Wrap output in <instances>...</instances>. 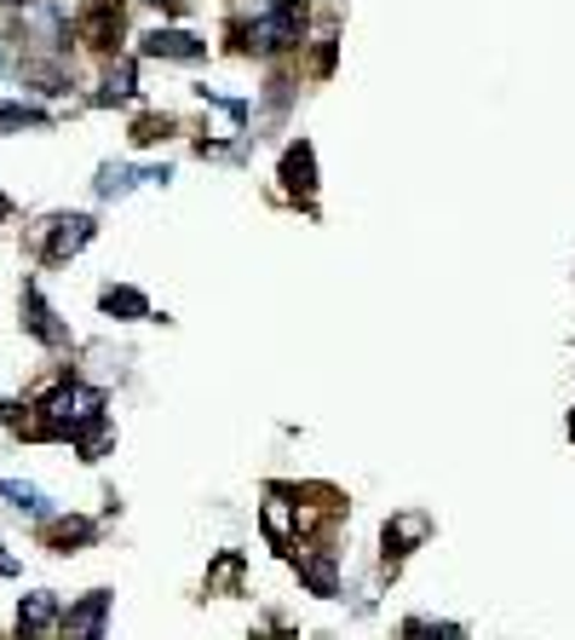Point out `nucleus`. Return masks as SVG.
Instances as JSON below:
<instances>
[{"label":"nucleus","mask_w":575,"mask_h":640,"mask_svg":"<svg viewBox=\"0 0 575 640\" xmlns=\"http://www.w3.org/2000/svg\"><path fill=\"white\" fill-rule=\"evenodd\" d=\"M40 422H29V438H81L93 422H105V393L81 387V382H58L47 398H40Z\"/></svg>","instance_id":"nucleus-1"},{"label":"nucleus","mask_w":575,"mask_h":640,"mask_svg":"<svg viewBox=\"0 0 575 640\" xmlns=\"http://www.w3.org/2000/svg\"><path fill=\"white\" fill-rule=\"evenodd\" d=\"M305 35V0H282V7H265L259 17H254V29H248V47L254 52H288Z\"/></svg>","instance_id":"nucleus-2"},{"label":"nucleus","mask_w":575,"mask_h":640,"mask_svg":"<svg viewBox=\"0 0 575 640\" xmlns=\"http://www.w3.org/2000/svg\"><path fill=\"white\" fill-rule=\"evenodd\" d=\"M105 624H110V589H93L58 617V640H105Z\"/></svg>","instance_id":"nucleus-3"},{"label":"nucleus","mask_w":575,"mask_h":640,"mask_svg":"<svg viewBox=\"0 0 575 640\" xmlns=\"http://www.w3.org/2000/svg\"><path fill=\"white\" fill-rule=\"evenodd\" d=\"M93 243V219L87 214H58V219H47V226H40V254L52 259H70L75 249H87Z\"/></svg>","instance_id":"nucleus-4"},{"label":"nucleus","mask_w":575,"mask_h":640,"mask_svg":"<svg viewBox=\"0 0 575 640\" xmlns=\"http://www.w3.org/2000/svg\"><path fill=\"white\" fill-rule=\"evenodd\" d=\"M58 600L47 594V589H35V594H24L17 600V640H47L52 629H58Z\"/></svg>","instance_id":"nucleus-5"},{"label":"nucleus","mask_w":575,"mask_h":640,"mask_svg":"<svg viewBox=\"0 0 575 640\" xmlns=\"http://www.w3.org/2000/svg\"><path fill=\"white\" fill-rule=\"evenodd\" d=\"M24 324H29L35 341H47V347H70V329L58 324V312L47 306V300H40V289H35V283L24 289Z\"/></svg>","instance_id":"nucleus-6"},{"label":"nucleus","mask_w":575,"mask_h":640,"mask_svg":"<svg viewBox=\"0 0 575 640\" xmlns=\"http://www.w3.org/2000/svg\"><path fill=\"white\" fill-rule=\"evenodd\" d=\"M144 52L150 58H201V41L184 29H150L144 35Z\"/></svg>","instance_id":"nucleus-7"},{"label":"nucleus","mask_w":575,"mask_h":640,"mask_svg":"<svg viewBox=\"0 0 575 640\" xmlns=\"http://www.w3.org/2000/svg\"><path fill=\"white\" fill-rule=\"evenodd\" d=\"M47 536H52V554H75L81 543H93V519H58L52 514Z\"/></svg>","instance_id":"nucleus-8"},{"label":"nucleus","mask_w":575,"mask_h":640,"mask_svg":"<svg viewBox=\"0 0 575 640\" xmlns=\"http://www.w3.org/2000/svg\"><path fill=\"white\" fill-rule=\"evenodd\" d=\"M0 496L17 508V514H35V519H52V503L40 496L35 485H24V479H0Z\"/></svg>","instance_id":"nucleus-9"},{"label":"nucleus","mask_w":575,"mask_h":640,"mask_svg":"<svg viewBox=\"0 0 575 640\" xmlns=\"http://www.w3.org/2000/svg\"><path fill=\"white\" fill-rule=\"evenodd\" d=\"M282 179H288V191H294V196H311V185H317V179H311V145H294L282 156Z\"/></svg>","instance_id":"nucleus-10"},{"label":"nucleus","mask_w":575,"mask_h":640,"mask_svg":"<svg viewBox=\"0 0 575 640\" xmlns=\"http://www.w3.org/2000/svg\"><path fill=\"white\" fill-rule=\"evenodd\" d=\"M420 536H426V519H420V514L392 519V526H386V559H392V554H408V543H420Z\"/></svg>","instance_id":"nucleus-11"},{"label":"nucleus","mask_w":575,"mask_h":640,"mask_svg":"<svg viewBox=\"0 0 575 640\" xmlns=\"http://www.w3.org/2000/svg\"><path fill=\"white\" fill-rule=\"evenodd\" d=\"M138 179H168V168H150V173H133V168H105V173H98V196H121V191H133Z\"/></svg>","instance_id":"nucleus-12"},{"label":"nucleus","mask_w":575,"mask_h":640,"mask_svg":"<svg viewBox=\"0 0 575 640\" xmlns=\"http://www.w3.org/2000/svg\"><path fill=\"white\" fill-rule=\"evenodd\" d=\"M105 312L127 317V324H138V317H150V300H144L138 289H105Z\"/></svg>","instance_id":"nucleus-13"},{"label":"nucleus","mask_w":575,"mask_h":640,"mask_svg":"<svg viewBox=\"0 0 575 640\" xmlns=\"http://www.w3.org/2000/svg\"><path fill=\"white\" fill-rule=\"evenodd\" d=\"M299 571H305V583H311L317 594H334V559H328V554L299 559Z\"/></svg>","instance_id":"nucleus-14"},{"label":"nucleus","mask_w":575,"mask_h":640,"mask_svg":"<svg viewBox=\"0 0 575 640\" xmlns=\"http://www.w3.org/2000/svg\"><path fill=\"white\" fill-rule=\"evenodd\" d=\"M47 116L29 110V105H0V128H40Z\"/></svg>","instance_id":"nucleus-15"},{"label":"nucleus","mask_w":575,"mask_h":640,"mask_svg":"<svg viewBox=\"0 0 575 640\" xmlns=\"http://www.w3.org/2000/svg\"><path fill=\"white\" fill-rule=\"evenodd\" d=\"M115 98H133V64L110 70V82H105V105H115Z\"/></svg>","instance_id":"nucleus-16"},{"label":"nucleus","mask_w":575,"mask_h":640,"mask_svg":"<svg viewBox=\"0 0 575 640\" xmlns=\"http://www.w3.org/2000/svg\"><path fill=\"white\" fill-rule=\"evenodd\" d=\"M0 577H17V554H7V548H0Z\"/></svg>","instance_id":"nucleus-17"},{"label":"nucleus","mask_w":575,"mask_h":640,"mask_svg":"<svg viewBox=\"0 0 575 640\" xmlns=\"http://www.w3.org/2000/svg\"><path fill=\"white\" fill-rule=\"evenodd\" d=\"M7 214H12V203H7V196H0V219H7Z\"/></svg>","instance_id":"nucleus-18"},{"label":"nucleus","mask_w":575,"mask_h":640,"mask_svg":"<svg viewBox=\"0 0 575 640\" xmlns=\"http://www.w3.org/2000/svg\"><path fill=\"white\" fill-rule=\"evenodd\" d=\"M570 433H575V415H570Z\"/></svg>","instance_id":"nucleus-19"}]
</instances>
